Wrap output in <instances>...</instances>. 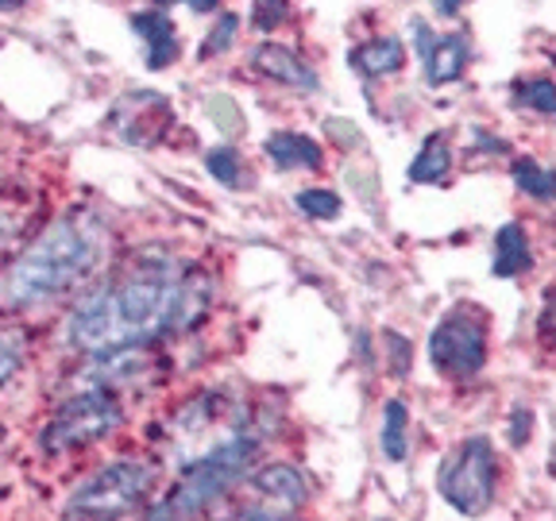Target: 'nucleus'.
<instances>
[{
	"label": "nucleus",
	"mask_w": 556,
	"mask_h": 521,
	"mask_svg": "<svg viewBox=\"0 0 556 521\" xmlns=\"http://www.w3.org/2000/svg\"><path fill=\"white\" fill-rule=\"evenodd\" d=\"M155 116H170L166 101L155 93H131V97H124V101H116V109H113L116 131H121L128 143H155L159 131L166 128V124H155Z\"/></svg>",
	"instance_id": "9b49d317"
},
{
	"label": "nucleus",
	"mask_w": 556,
	"mask_h": 521,
	"mask_svg": "<svg viewBox=\"0 0 556 521\" xmlns=\"http://www.w3.org/2000/svg\"><path fill=\"white\" fill-rule=\"evenodd\" d=\"M298 208L313 220H332L340 217V198L332 190H302L298 193Z\"/></svg>",
	"instance_id": "5701e85b"
},
{
	"label": "nucleus",
	"mask_w": 556,
	"mask_h": 521,
	"mask_svg": "<svg viewBox=\"0 0 556 521\" xmlns=\"http://www.w3.org/2000/svg\"><path fill=\"white\" fill-rule=\"evenodd\" d=\"M406 429H409V417H406V402H387V409H382V452H387V460L402 463L406 460Z\"/></svg>",
	"instance_id": "a211bd4d"
},
{
	"label": "nucleus",
	"mask_w": 556,
	"mask_h": 521,
	"mask_svg": "<svg viewBox=\"0 0 556 521\" xmlns=\"http://www.w3.org/2000/svg\"><path fill=\"white\" fill-rule=\"evenodd\" d=\"M267 158L278 170H321L325 166V151L317 139L298 136V131H275V136L263 143Z\"/></svg>",
	"instance_id": "4468645a"
},
{
	"label": "nucleus",
	"mask_w": 556,
	"mask_h": 521,
	"mask_svg": "<svg viewBox=\"0 0 556 521\" xmlns=\"http://www.w3.org/2000/svg\"><path fill=\"white\" fill-rule=\"evenodd\" d=\"M352 69H359L364 78H387V74H399L406 66V43L394 39V35H382V39H367L352 51Z\"/></svg>",
	"instance_id": "2eb2a0df"
},
{
	"label": "nucleus",
	"mask_w": 556,
	"mask_h": 521,
	"mask_svg": "<svg viewBox=\"0 0 556 521\" xmlns=\"http://www.w3.org/2000/svg\"><path fill=\"white\" fill-rule=\"evenodd\" d=\"M309 498L305 475L290 463H270V468L248 475V503L240 521H290Z\"/></svg>",
	"instance_id": "1a4fd4ad"
},
{
	"label": "nucleus",
	"mask_w": 556,
	"mask_h": 521,
	"mask_svg": "<svg viewBox=\"0 0 556 521\" xmlns=\"http://www.w3.org/2000/svg\"><path fill=\"white\" fill-rule=\"evenodd\" d=\"M533 263V252H530V240H526V228L521 225H503L495 232V270L498 278H518L526 275Z\"/></svg>",
	"instance_id": "dca6fc26"
},
{
	"label": "nucleus",
	"mask_w": 556,
	"mask_h": 521,
	"mask_svg": "<svg viewBox=\"0 0 556 521\" xmlns=\"http://www.w3.org/2000/svg\"><path fill=\"white\" fill-rule=\"evenodd\" d=\"M252 66L278 86L298 89V93H317V74L282 43H260L252 54Z\"/></svg>",
	"instance_id": "f8f14e48"
},
{
	"label": "nucleus",
	"mask_w": 556,
	"mask_h": 521,
	"mask_svg": "<svg viewBox=\"0 0 556 521\" xmlns=\"http://www.w3.org/2000/svg\"><path fill=\"white\" fill-rule=\"evenodd\" d=\"M255 456H260V436L248 433L217 448L213 456H205V460L182 468V479L151 506L148 521H190L205 513L208 506H217L228 491H236L243 479L252 475Z\"/></svg>",
	"instance_id": "7ed1b4c3"
},
{
	"label": "nucleus",
	"mask_w": 556,
	"mask_h": 521,
	"mask_svg": "<svg viewBox=\"0 0 556 521\" xmlns=\"http://www.w3.org/2000/svg\"><path fill=\"white\" fill-rule=\"evenodd\" d=\"M460 4H464V0H437V9H441V12H456Z\"/></svg>",
	"instance_id": "bb28decb"
},
{
	"label": "nucleus",
	"mask_w": 556,
	"mask_h": 521,
	"mask_svg": "<svg viewBox=\"0 0 556 521\" xmlns=\"http://www.w3.org/2000/svg\"><path fill=\"white\" fill-rule=\"evenodd\" d=\"M109 225L70 208L0 267V313H31L89 287L109 267Z\"/></svg>",
	"instance_id": "f03ea898"
},
{
	"label": "nucleus",
	"mask_w": 556,
	"mask_h": 521,
	"mask_svg": "<svg viewBox=\"0 0 556 521\" xmlns=\"http://www.w3.org/2000/svg\"><path fill=\"white\" fill-rule=\"evenodd\" d=\"M248 406L240 398L225 391H201L178 409V417L170 421V441H166V452L178 468H190V463L205 460L225 444L240 441V436L252 433V417Z\"/></svg>",
	"instance_id": "20e7f679"
},
{
	"label": "nucleus",
	"mask_w": 556,
	"mask_h": 521,
	"mask_svg": "<svg viewBox=\"0 0 556 521\" xmlns=\"http://www.w3.org/2000/svg\"><path fill=\"white\" fill-rule=\"evenodd\" d=\"M213 302V275L166 247H143L101 270L66 317V344L81 356L155 347L201 321Z\"/></svg>",
	"instance_id": "f257e3e1"
},
{
	"label": "nucleus",
	"mask_w": 556,
	"mask_h": 521,
	"mask_svg": "<svg viewBox=\"0 0 556 521\" xmlns=\"http://www.w3.org/2000/svg\"><path fill=\"white\" fill-rule=\"evenodd\" d=\"M27 0H0V12H12V9H24Z\"/></svg>",
	"instance_id": "cd10ccee"
},
{
	"label": "nucleus",
	"mask_w": 556,
	"mask_h": 521,
	"mask_svg": "<svg viewBox=\"0 0 556 521\" xmlns=\"http://www.w3.org/2000/svg\"><path fill=\"white\" fill-rule=\"evenodd\" d=\"M448 170H452V148L444 143V136H429V143L409 163V178L414 182H441Z\"/></svg>",
	"instance_id": "f3484780"
},
{
	"label": "nucleus",
	"mask_w": 556,
	"mask_h": 521,
	"mask_svg": "<svg viewBox=\"0 0 556 521\" xmlns=\"http://www.w3.org/2000/svg\"><path fill=\"white\" fill-rule=\"evenodd\" d=\"M236 31H240V16H232V12H225V16L213 24V31L205 35V43H201V59H213V54H225L228 47H232Z\"/></svg>",
	"instance_id": "b1692460"
},
{
	"label": "nucleus",
	"mask_w": 556,
	"mask_h": 521,
	"mask_svg": "<svg viewBox=\"0 0 556 521\" xmlns=\"http://www.w3.org/2000/svg\"><path fill=\"white\" fill-rule=\"evenodd\" d=\"M514 182L530 193L533 201L553 198V174H548L545 166L533 163V158H521V163H514Z\"/></svg>",
	"instance_id": "aec40b11"
},
{
	"label": "nucleus",
	"mask_w": 556,
	"mask_h": 521,
	"mask_svg": "<svg viewBox=\"0 0 556 521\" xmlns=\"http://www.w3.org/2000/svg\"><path fill=\"white\" fill-rule=\"evenodd\" d=\"M514 97H518L526 109H533V113L548 116L556 109V97H553V81L548 78H526L514 86Z\"/></svg>",
	"instance_id": "412c9836"
},
{
	"label": "nucleus",
	"mask_w": 556,
	"mask_h": 521,
	"mask_svg": "<svg viewBox=\"0 0 556 521\" xmlns=\"http://www.w3.org/2000/svg\"><path fill=\"white\" fill-rule=\"evenodd\" d=\"M287 16H290V0H260L252 12V24L260 31H270V27H278Z\"/></svg>",
	"instance_id": "393cba45"
},
{
	"label": "nucleus",
	"mask_w": 556,
	"mask_h": 521,
	"mask_svg": "<svg viewBox=\"0 0 556 521\" xmlns=\"http://www.w3.org/2000/svg\"><path fill=\"white\" fill-rule=\"evenodd\" d=\"M131 27H136V35L143 39V62H148L151 69H166L174 59H178V31H174V20L163 16V12H136L131 16Z\"/></svg>",
	"instance_id": "ddd939ff"
},
{
	"label": "nucleus",
	"mask_w": 556,
	"mask_h": 521,
	"mask_svg": "<svg viewBox=\"0 0 556 521\" xmlns=\"http://www.w3.org/2000/svg\"><path fill=\"white\" fill-rule=\"evenodd\" d=\"M486 313L479 305H452L429 336V364L452 382L476 379L486 367Z\"/></svg>",
	"instance_id": "6e6552de"
},
{
	"label": "nucleus",
	"mask_w": 556,
	"mask_h": 521,
	"mask_svg": "<svg viewBox=\"0 0 556 521\" xmlns=\"http://www.w3.org/2000/svg\"><path fill=\"white\" fill-rule=\"evenodd\" d=\"M159 483V463L124 456L97 468L93 475L81 479L66 498L70 521H116L124 513L139 510Z\"/></svg>",
	"instance_id": "39448f33"
},
{
	"label": "nucleus",
	"mask_w": 556,
	"mask_h": 521,
	"mask_svg": "<svg viewBox=\"0 0 556 521\" xmlns=\"http://www.w3.org/2000/svg\"><path fill=\"white\" fill-rule=\"evenodd\" d=\"M417 35V51H421V78L426 86H452V81H460L464 66H468V39L460 31L452 35H437L429 31L426 24H414Z\"/></svg>",
	"instance_id": "9d476101"
},
{
	"label": "nucleus",
	"mask_w": 556,
	"mask_h": 521,
	"mask_svg": "<svg viewBox=\"0 0 556 521\" xmlns=\"http://www.w3.org/2000/svg\"><path fill=\"white\" fill-rule=\"evenodd\" d=\"M124 421V402L116 391L104 386H86V391L70 394L51 421L39 433V448L47 460H62V456H78V452L101 444L109 433H116Z\"/></svg>",
	"instance_id": "423d86ee"
},
{
	"label": "nucleus",
	"mask_w": 556,
	"mask_h": 521,
	"mask_svg": "<svg viewBox=\"0 0 556 521\" xmlns=\"http://www.w3.org/2000/svg\"><path fill=\"white\" fill-rule=\"evenodd\" d=\"M24 364H27V332L4 325V329H0V391L16 379Z\"/></svg>",
	"instance_id": "6ab92c4d"
},
{
	"label": "nucleus",
	"mask_w": 556,
	"mask_h": 521,
	"mask_svg": "<svg viewBox=\"0 0 556 521\" xmlns=\"http://www.w3.org/2000/svg\"><path fill=\"white\" fill-rule=\"evenodd\" d=\"M498 460L495 448L486 436H468L456 448L448 452V460L441 463V479H437V491L452 510L479 518V513L491 510L495 503V483H498Z\"/></svg>",
	"instance_id": "0eeeda50"
},
{
	"label": "nucleus",
	"mask_w": 556,
	"mask_h": 521,
	"mask_svg": "<svg viewBox=\"0 0 556 521\" xmlns=\"http://www.w3.org/2000/svg\"><path fill=\"white\" fill-rule=\"evenodd\" d=\"M186 9H193V12H213L217 9V0H182Z\"/></svg>",
	"instance_id": "a878e982"
},
{
	"label": "nucleus",
	"mask_w": 556,
	"mask_h": 521,
	"mask_svg": "<svg viewBox=\"0 0 556 521\" xmlns=\"http://www.w3.org/2000/svg\"><path fill=\"white\" fill-rule=\"evenodd\" d=\"M205 166H208V174L217 178V182H225V186H240L243 182V158H240V151L236 148H217V151H208V158H205Z\"/></svg>",
	"instance_id": "4be33fe9"
}]
</instances>
